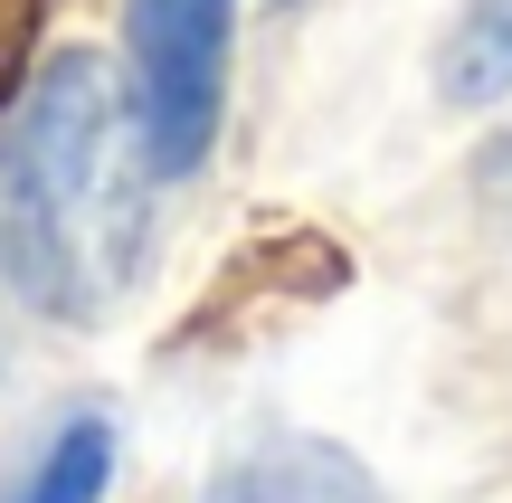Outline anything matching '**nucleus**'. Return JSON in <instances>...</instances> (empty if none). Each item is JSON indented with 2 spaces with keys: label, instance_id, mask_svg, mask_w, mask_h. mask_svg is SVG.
Returning <instances> with one entry per match:
<instances>
[{
  "label": "nucleus",
  "instance_id": "f257e3e1",
  "mask_svg": "<svg viewBox=\"0 0 512 503\" xmlns=\"http://www.w3.org/2000/svg\"><path fill=\"white\" fill-rule=\"evenodd\" d=\"M152 152L95 48H57L0 105V285L48 323H105L152 247Z\"/></svg>",
  "mask_w": 512,
  "mask_h": 503
},
{
  "label": "nucleus",
  "instance_id": "f03ea898",
  "mask_svg": "<svg viewBox=\"0 0 512 503\" xmlns=\"http://www.w3.org/2000/svg\"><path fill=\"white\" fill-rule=\"evenodd\" d=\"M228 29L238 0H133V124L152 171H200L228 105Z\"/></svg>",
  "mask_w": 512,
  "mask_h": 503
},
{
  "label": "nucleus",
  "instance_id": "7ed1b4c3",
  "mask_svg": "<svg viewBox=\"0 0 512 503\" xmlns=\"http://www.w3.org/2000/svg\"><path fill=\"white\" fill-rule=\"evenodd\" d=\"M342 285H351L342 238H323V228H266V238H256L219 285H209V304L190 314V333H171V352H181V342H228V333H247V304H256V314H275V304L304 314V304L342 295Z\"/></svg>",
  "mask_w": 512,
  "mask_h": 503
},
{
  "label": "nucleus",
  "instance_id": "20e7f679",
  "mask_svg": "<svg viewBox=\"0 0 512 503\" xmlns=\"http://www.w3.org/2000/svg\"><path fill=\"white\" fill-rule=\"evenodd\" d=\"M200 503H380V485L332 437H247Z\"/></svg>",
  "mask_w": 512,
  "mask_h": 503
},
{
  "label": "nucleus",
  "instance_id": "39448f33",
  "mask_svg": "<svg viewBox=\"0 0 512 503\" xmlns=\"http://www.w3.org/2000/svg\"><path fill=\"white\" fill-rule=\"evenodd\" d=\"M437 86H446V105L512 95V0H465L456 10V29L437 48Z\"/></svg>",
  "mask_w": 512,
  "mask_h": 503
},
{
  "label": "nucleus",
  "instance_id": "423d86ee",
  "mask_svg": "<svg viewBox=\"0 0 512 503\" xmlns=\"http://www.w3.org/2000/svg\"><path fill=\"white\" fill-rule=\"evenodd\" d=\"M105 485H114V418H67L29 456L10 503H105Z\"/></svg>",
  "mask_w": 512,
  "mask_h": 503
},
{
  "label": "nucleus",
  "instance_id": "0eeeda50",
  "mask_svg": "<svg viewBox=\"0 0 512 503\" xmlns=\"http://www.w3.org/2000/svg\"><path fill=\"white\" fill-rule=\"evenodd\" d=\"M484 200H494V209H503V219H512V143L494 152V162H484Z\"/></svg>",
  "mask_w": 512,
  "mask_h": 503
}]
</instances>
